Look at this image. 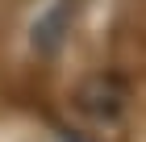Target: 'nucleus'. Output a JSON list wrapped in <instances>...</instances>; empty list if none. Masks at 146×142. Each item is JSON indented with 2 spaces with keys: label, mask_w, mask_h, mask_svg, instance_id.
Instances as JSON below:
<instances>
[{
  "label": "nucleus",
  "mask_w": 146,
  "mask_h": 142,
  "mask_svg": "<svg viewBox=\"0 0 146 142\" xmlns=\"http://www.w3.org/2000/svg\"><path fill=\"white\" fill-rule=\"evenodd\" d=\"M125 105H129V88L121 75H88L75 88V109L84 113L96 125H113V121L125 117Z\"/></svg>",
  "instance_id": "nucleus-1"
}]
</instances>
